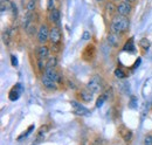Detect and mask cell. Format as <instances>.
Segmentation results:
<instances>
[{"instance_id": "1", "label": "cell", "mask_w": 152, "mask_h": 145, "mask_svg": "<svg viewBox=\"0 0 152 145\" xmlns=\"http://www.w3.org/2000/svg\"><path fill=\"white\" fill-rule=\"evenodd\" d=\"M129 19L126 17H123V15H117L111 21V32L116 33V34H121V33H124L125 31H128L129 28Z\"/></svg>"}, {"instance_id": "2", "label": "cell", "mask_w": 152, "mask_h": 145, "mask_svg": "<svg viewBox=\"0 0 152 145\" xmlns=\"http://www.w3.org/2000/svg\"><path fill=\"white\" fill-rule=\"evenodd\" d=\"M131 10H132V6L130 5L129 1H121L118 4V6L116 7L117 13L119 15H123V17H128L131 13Z\"/></svg>"}, {"instance_id": "3", "label": "cell", "mask_w": 152, "mask_h": 145, "mask_svg": "<svg viewBox=\"0 0 152 145\" xmlns=\"http://www.w3.org/2000/svg\"><path fill=\"white\" fill-rule=\"evenodd\" d=\"M49 33L50 31L48 29L47 25H41L38 31V41L41 45H45L49 40Z\"/></svg>"}, {"instance_id": "4", "label": "cell", "mask_w": 152, "mask_h": 145, "mask_svg": "<svg viewBox=\"0 0 152 145\" xmlns=\"http://www.w3.org/2000/svg\"><path fill=\"white\" fill-rule=\"evenodd\" d=\"M102 81H101V78L98 77V76H94L89 82H88V84H87V88L89 89L90 91H93L94 94L96 92H99V91L102 90Z\"/></svg>"}, {"instance_id": "5", "label": "cell", "mask_w": 152, "mask_h": 145, "mask_svg": "<svg viewBox=\"0 0 152 145\" xmlns=\"http://www.w3.org/2000/svg\"><path fill=\"white\" fill-rule=\"evenodd\" d=\"M70 104H72V107H73V109H74V112H76L77 115L86 116V115L89 114V110H88V109L86 108V107H83L81 103L76 102V101H72Z\"/></svg>"}, {"instance_id": "6", "label": "cell", "mask_w": 152, "mask_h": 145, "mask_svg": "<svg viewBox=\"0 0 152 145\" xmlns=\"http://www.w3.org/2000/svg\"><path fill=\"white\" fill-rule=\"evenodd\" d=\"M42 84H43L45 88H47L49 90H55L57 88V82L52 80L50 77H48L46 74L42 76Z\"/></svg>"}, {"instance_id": "7", "label": "cell", "mask_w": 152, "mask_h": 145, "mask_svg": "<svg viewBox=\"0 0 152 145\" xmlns=\"http://www.w3.org/2000/svg\"><path fill=\"white\" fill-rule=\"evenodd\" d=\"M49 40L53 45H58L60 41H61V33L60 31L57 29L56 27H53L50 29V33H49Z\"/></svg>"}, {"instance_id": "8", "label": "cell", "mask_w": 152, "mask_h": 145, "mask_svg": "<svg viewBox=\"0 0 152 145\" xmlns=\"http://www.w3.org/2000/svg\"><path fill=\"white\" fill-rule=\"evenodd\" d=\"M45 74L48 77H50L52 80H54L55 82H57V83L61 81V76L58 75V72H56L55 68H45Z\"/></svg>"}, {"instance_id": "9", "label": "cell", "mask_w": 152, "mask_h": 145, "mask_svg": "<svg viewBox=\"0 0 152 145\" xmlns=\"http://www.w3.org/2000/svg\"><path fill=\"white\" fill-rule=\"evenodd\" d=\"M80 95H81V98L84 102H91L94 100V92L90 91L88 88L87 89H83V90L80 92Z\"/></svg>"}, {"instance_id": "10", "label": "cell", "mask_w": 152, "mask_h": 145, "mask_svg": "<svg viewBox=\"0 0 152 145\" xmlns=\"http://www.w3.org/2000/svg\"><path fill=\"white\" fill-rule=\"evenodd\" d=\"M38 56L40 60H45V59H47V57L49 56V49H48V47H46L45 45L40 46V47L38 48Z\"/></svg>"}, {"instance_id": "11", "label": "cell", "mask_w": 152, "mask_h": 145, "mask_svg": "<svg viewBox=\"0 0 152 145\" xmlns=\"http://www.w3.org/2000/svg\"><path fill=\"white\" fill-rule=\"evenodd\" d=\"M108 42H109V45H111L113 47H116V46L118 45V34L111 32V34L108 35Z\"/></svg>"}, {"instance_id": "12", "label": "cell", "mask_w": 152, "mask_h": 145, "mask_svg": "<svg viewBox=\"0 0 152 145\" xmlns=\"http://www.w3.org/2000/svg\"><path fill=\"white\" fill-rule=\"evenodd\" d=\"M49 19H50V21H53V22H58V20H60V12H58V10H56V8L50 10Z\"/></svg>"}, {"instance_id": "13", "label": "cell", "mask_w": 152, "mask_h": 145, "mask_svg": "<svg viewBox=\"0 0 152 145\" xmlns=\"http://www.w3.org/2000/svg\"><path fill=\"white\" fill-rule=\"evenodd\" d=\"M26 32H27V34L29 36H33L35 34V32H37V27H35V25L33 23V22H31L27 27H26Z\"/></svg>"}, {"instance_id": "14", "label": "cell", "mask_w": 152, "mask_h": 145, "mask_svg": "<svg viewBox=\"0 0 152 145\" xmlns=\"http://www.w3.org/2000/svg\"><path fill=\"white\" fill-rule=\"evenodd\" d=\"M56 63H57V60L55 56L49 57L48 61H47V63H46V67H45V68H55V67H56Z\"/></svg>"}, {"instance_id": "15", "label": "cell", "mask_w": 152, "mask_h": 145, "mask_svg": "<svg viewBox=\"0 0 152 145\" xmlns=\"http://www.w3.org/2000/svg\"><path fill=\"white\" fill-rule=\"evenodd\" d=\"M35 2L37 1H33V0L28 1V4H27V12H33L35 10Z\"/></svg>"}, {"instance_id": "16", "label": "cell", "mask_w": 152, "mask_h": 145, "mask_svg": "<svg viewBox=\"0 0 152 145\" xmlns=\"http://www.w3.org/2000/svg\"><path fill=\"white\" fill-rule=\"evenodd\" d=\"M115 75H116L117 78H123V77H125V72H123V69H121V68H117V69L115 70Z\"/></svg>"}, {"instance_id": "17", "label": "cell", "mask_w": 152, "mask_h": 145, "mask_svg": "<svg viewBox=\"0 0 152 145\" xmlns=\"http://www.w3.org/2000/svg\"><path fill=\"white\" fill-rule=\"evenodd\" d=\"M105 100H107V97H105L104 95H102V96H101V97H99V98L97 100V103H96V107H97V108H101V107L103 105V103H104V101H105Z\"/></svg>"}, {"instance_id": "18", "label": "cell", "mask_w": 152, "mask_h": 145, "mask_svg": "<svg viewBox=\"0 0 152 145\" xmlns=\"http://www.w3.org/2000/svg\"><path fill=\"white\" fill-rule=\"evenodd\" d=\"M140 46H142L144 49H149V47H150V42H149L146 39H143V40L140 41Z\"/></svg>"}, {"instance_id": "19", "label": "cell", "mask_w": 152, "mask_h": 145, "mask_svg": "<svg viewBox=\"0 0 152 145\" xmlns=\"http://www.w3.org/2000/svg\"><path fill=\"white\" fill-rule=\"evenodd\" d=\"M124 49H125V51H131V52L134 49V48H133V40L132 39H131V40L125 45V48H124Z\"/></svg>"}, {"instance_id": "20", "label": "cell", "mask_w": 152, "mask_h": 145, "mask_svg": "<svg viewBox=\"0 0 152 145\" xmlns=\"http://www.w3.org/2000/svg\"><path fill=\"white\" fill-rule=\"evenodd\" d=\"M144 145H152V135H148L144 139Z\"/></svg>"}, {"instance_id": "21", "label": "cell", "mask_w": 152, "mask_h": 145, "mask_svg": "<svg viewBox=\"0 0 152 145\" xmlns=\"http://www.w3.org/2000/svg\"><path fill=\"white\" fill-rule=\"evenodd\" d=\"M90 36H91L90 35V33L86 31V32L83 33V35H82V39H83V40H89V39H90Z\"/></svg>"}, {"instance_id": "22", "label": "cell", "mask_w": 152, "mask_h": 145, "mask_svg": "<svg viewBox=\"0 0 152 145\" xmlns=\"http://www.w3.org/2000/svg\"><path fill=\"white\" fill-rule=\"evenodd\" d=\"M11 59H12V64H13V66L15 67V66L18 64V61H17V57H15L14 55H12V56H11Z\"/></svg>"}, {"instance_id": "23", "label": "cell", "mask_w": 152, "mask_h": 145, "mask_svg": "<svg viewBox=\"0 0 152 145\" xmlns=\"http://www.w3.org/2000/svg\"><path fill=\"white\" fill-rule=\"evenodd\" d=\"M125 1H129V2H133V1H136V0H125Z\"/></svg>"}, {"instance_id": "24", "label": "cell", "mask_w": 152, "mask_h": 145, "mask_svg": "<svg viewBox=\"0 0 152 145\" xmlns=\"http://www.w3.org/2000/svg\"><path fill=\"white\" fill-rule=\"evenodd\" d=\"M96 1H98V2H101V1H103V0H96Z\"/></svg>"}, {"instance_id": "25", "label": "cell", "mask_w": 152, "mask_h": 145, "mask_svg": "<svg viewBox=\"0 0 152 145\" xmlns=\"http://www.w3.org/2000/svg\"><path fill=\"white\" fill-rule=\"evenodd\" d=\"M33 1H38V0H33Z\"/></svg>"}, {"instance_id": "26", "label": "cell", "mask_w": 152, "mask_h": 145, "mask_svg": "<svg viewBox=\"0 0 152 145\" xmlns=\"http://www.w3.org/2000/svg\"><path fill=\"white\" fill-rule=\"evenodd\" d=\"M114 1H118V0H114Z\"/></svg>"}]
</instances>
